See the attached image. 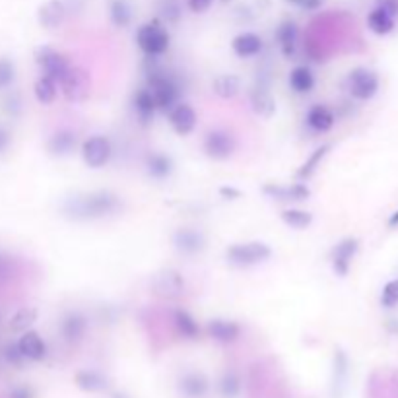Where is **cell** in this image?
I'll return each mask as SVG.
<instances>
[{
    "label": "cell",
    "mask_w": 398,
    "mask_h": 398,
    "mask_svg": "<svg viewBox=\"0 0 398 398\" xmlns=\"http://www.w3.org/2000/svg\"><path fill=\"white\" fill-rule=\"evenodd\" d=\"M381 305L383 307H397L398 305V278L397 280H390L387 286L383 287L381 294Z\"/></svg>",
    "instance_id": "obj_40"
},
{
    "label": "cell",
    "mask_w": 398,
    "mask_h": 398,
    "mask_svg": "<svg viewBox=\"0 0 398 398\" xmlns=\"http://www.w3.org/2000/svg\"><path fill=\"white\" fill-rule=\"evenodd\" d=\"M175 169V164L171 157L167 156V154H162V152H154V154H150L146 159V171L150 177H154V179H167V177H171Z\"/></svg>",
    "instance_id": "obj_24"
},
{
    "label": "cell",
    "mask_w": 398,
    "mask_h": 398,
    "mask_svg": "<svg viewBox=\"0 0 398 398\" xmlns=\"http://www.w3.org/2000/svg\"><path fill=\"white\" fill-rule=\"evenodd\" d=\"M210 389V381L204 373L191 371L185 373L179 379V390L189 398H202Z\"/></svg>",
    "instance_id": "obj_21"
},
{
    "label": "cell",
    "mask_w": 398,
    "mask_h": 398,
    "mask_svg": "<svg viewBox=\"0 0 398 398\" xmlns=\"http://www.w3.org/2000/svg\"><path fill=\"white\" fill-rule=\"evenodd\" d=\"M272 257L270 245L262 241H247V243H234L232 247H227L225 259L232 266L237 269H249L262 264Z\"/></svg>",
    "instance_id": "obj_3"
},
{
    "label": "cell",
    "mask_w": 398,
    "mask_h": 398,
    "mask_svg": "<svg viewBox=\"0 0 398 398\" xmlns=\"http://www.w3.org/2000/svg\"><path fill=\"white\" fill-rule=\"evenodd\" d=\"M169 34L157 20H152L136 31V45L146 57H162L169 49Z\"/></svg>",
    "instance_id": "obj_4"
},
{
    "label": "cell",
    "mask_w": 398,
    "mask_h": 398,
    "mask_svg": "<svg viewBox=\"0 0 398 398\" xmlns=\"http://www.w3.org/2000/svg\"><path fill=\"white\" fill-rule=\"evenodd\" d=\"M322 4V0H305L303 2V10H317Z\"/></svg>",
    "instance_id": "obj_47"
},
{
    "label": "cell",
    "mask_w": 398,
    "mask_h": 398,
    "mask_svg": "<svg viewBox=\"0 0 398 398\" xmlns=\"http://www.w3.org/2000/svg\"><path fill=\"white\" fill-rule=\"evenodd\" d=\"M286 2H290V4H294V6H299V8H301L305 0H286Z\"/></svg>",
    "instance_id": "obj_48"
},
{
    "label": "cell",
    "mask_w": 398,
    "mask_h": 398,
    "mask_svg": "<svg viewBox=\"0 0 398 398\" xmlns=\"http://www.w3.org/2000/svg\"><path fill=\"white\" fill-rule=\"evenodd\" d=\"M360 251V241L355 237H346L338 243L336 247L330 253V260H332V269L336 272V276L344 278L350 272L352 260H354L355 253Z\"/></svg>",
    "instance_id": "obj_11"
},
{
    "label": "cell",
    "mask_w": 398,
    "mask_h": 398,
    "mask_svg": "<svg viewBox=\"0 0 398 398\" xmlns=\"http://www.w3.org/2000/svg\"><path fill=\"white\" fill-rule=\"evenodd\" d=\"M208 336L220 344H232L241 336V327L229 319H212L206 327Z\"/></svg>",
    "instance_id": "obj_16"
},
{
    "label": "cell",
    "mask_w": 398,
    "mask_h": 398,
    "mask_svg": "<svg viewBox=\"0 0 398 398\" xmlns=\"http://www.w3.org/2000/svg\"><path fill=\"white\" fill-rule=\"evenodd\" d=\"M122 200L111 191L74 192L62 200V216L74 222H96L121 214Z\"/></svg>",
    "instance_id": "obj_1"
},
{
    "label": "cell",
    "mask_w": 398,
    "mask_h": 398,
    "mask_svg": "<svg viewBox=\"0 0 398 398\" xmlns=\"http://www.w3.org/2000/svg\"><path fill=\"white\" fill-rule=\"evenodd\" d=\"M173 325L175 329L179 330V334L189 340H197L200 336V327L199 322L194 320L191 313L185 311V309H177L173 313Z\"/></svg>",
    "instance_id": "obj_30"
},
{
    "label": "cell",
    "mask_w": 398,
    "mask_h": 398,
    "mask_svg": "<svg viewBox=\"0 0 398 398\" xmlns=\"http://www.w3.org/2000/svg\"><path fill=\"white\" fill-rule=\"evenodd\" d=\"M235 138L232 132H227L224 129H214L208 132L204 136V152L208 157L224 162L227 157L234 156L235 152Z\"/></svg>",
    "instance_id": "obj_9"
},
{
    "label": "cell",
    "mask_w": 398,
    "mask_h": 398,
    "mask_svg": "<svg viewBox=\"0 0 398 398\" xmlns=\"http://www.w3.org/2000/svg\"><path fill=\"white\" fill-rule=\"evenodd\" d=\"M187 4H189L191 12L202 14V12H206V10L214 4V0H187Z\"/></svg>",
    "instance_id": "obj_42"
},
{
    "label": "cell",
    "mask_w": 398,
    "mask_h": 398,
    "mask_svg": "<svg viewBox=\"0 0 398 398\" xmlns=\"http://www.w3.org/2000/svg\"><path fill=\"white\" fill-rule=\"evenodd\" d=\"M109 16H111L113 26L125 29L132 22V6L129 0H111L109 2Z\"/></svg>",
    "instance_id": "obj_32"
},
{
    "label": "cell",
    "mask_w": 398,
    "mask_h": 398,
    "mask_svg": "<svg viewBox=\"0 0 398 398\" xmlns=\"http://www.w3.org/2000/svg\"><path fill=\"white\" fill-rule=\"evenodd\" d=\"M2 109L12 115V117H16L17 113L22 111V99L17 94H8V96L4 97V101H2Z\"/></svg>",
    "instance_id": "obj_41"
},
{
    "label": "cell",
    "mask_w": 398,
    "mask_h": 398,
    "mask_svg": "<svg viewBox=\"0 0 398 398\" xmlns=\"http://www.w3.org/2000/svg\"><path fill=\"white\" fill-rule=\"evenodd\" d=\"M346 87L350 96L360 101H369L377 96L379 92V76L369 69L357 66L354 69L346 78Z\"/></svg>",
    "instance_id": "obj_5"
},
{
    "label": "cell",
    "mask_w": 398,
    "mask_h": 398,
    "mask_svg": "<svg viewBox=\"0 0 398 398\" xmlns=\"http://www.w3.org/2000/svg\"><path fill=\"white\" fill-rule=\"evenodd\" d=\"M35 62L41 66V70L45 72V76H49L55 82H61L64 78V74L70 70L69 59L62 55V52L55 51L51 47H39L35 51Z\"/></svg>",
    "instance_id": "obj_8"
},
{
    "label": "cell",
    "mask_w": 398,
    "mask_h": 398,
    "mask_svg": "<svg viewBox=\"0 0 398 398\" xmlns=\"http://www.w3.org/2000/svg\"><path fill=\"white\" fill-rule=\"evenodd\" d=\"M62 20H64V6H62V2H59V0H51V2L43 4L41 10H39V22L47 29L59 27L62 24Z\"/></svg>",
    "instance_id": "obj_29"
},
{
    "label": "cell",
    "mask_w": 398,
    "mask_h": 398,
    "mask_svg": "<svg viewBox=\"0 0 398 398\" xmlns=\"http://www.w3.org/2000/svg\"><path fill=\"white\" fill-rule=\"evenodd\" d=\"M35 319H37V309H34V307H22V309H17V311L12 315L8 327L10 330H14V332H26V330L34 325Z\"/></svg>",
    "instance_id": "obj_35"
},
{
    "label": "cell",
    "mask_w": 398,
    "mask_h": 398,
    "mask_svg": "<svg viewBox=\"0 0 398 398\" xmlns=\"http://www.w3.org/2000/svg\"><path fill=\"white\" fill-rule=\"evenodd\" d=\"M74 383L78 385V389L86 390V392H101L109 387V381L104 373L94 371V369H82L76 373Z\"/></svg>",
    "instance_id": "obj_25"
},
{
    "label": "cell",
    "mask_w": 398,
    "mask_h": 398,
    "mask_svg": "<svg viewBox=\"0 0 398 398\" xmlns=\"http://www.w3.org/2000/svg\"><path fill=\"white\" fill-rule=\"evenodd\" d=\"M10 274H12V269H10V262L6 259H0V282L8 280Z\"/></svg>",
    "instance_id": "obj_45"
},
{
    "label": "cell",
    "mask_w": 398,
    "mask_h": 398,
    "mask_svg": "<svg viewBox=\"0 0 398 398\" xmlns=\"http://www.w3.org/2000/svg\"><path fill=\"white\" fill-rule=\"evenodd\" d=\"M220 392L224 398H235L241 392V379L235 371H225L220 379Z\"/></svg>",
    "instance_id": "obj_37"
},
{
    "label": "cell",
    "mask_w": 398,
    "mask_h": 398,
    "mask_svg": "<svg viewBox=\"0 0 398 398\" xmlns=\"http://www.w3.org/2000/svg\"><path fill=\"white\" fill-rule=\"evenodd\" d=\"M132 107H134V113L138 117L140 125L148 127L150 122L154 121V115L157 111L156 99H154V94L148 90V87H140L134 92L132 96Z\"/></svg>",
    "instance_id": "obj_17"
},
{
    "label": "cell",
    "mask_w": 398,
    "mask_h": 398,
    "mask_svg": "<svg viewBox=\"0 0 398 398\" xmlns=\"http://www.w3.org/2000/svg\"><path fill=\"white\" fill-rule=\"evenodd\" d=\"M232 49L239 59H251L262 51V39H260V35L253 34V31H245V34L234 37Z\"/></svg>",
    "instance_id": "obj_22"
},
{
    "label": "cell",
    "mask_w": 398,
    "mask_h": 398,
    "mask_svg": "<svg viewBox=\"0 0 398 398\" xmlns=\"http://www.w3.org/2000/svg\"><path fill=\"white\" fill-rule=\"evenodd\" d=\"M276 39L280 45V51L286 59H292L297 49V39H299V27L292 20H284L276 29Z\"/></svg>",
    "instance_id": "obj_19"
},
{
    "label": "cell",
    "mask_w": 398,
    "mask_h": 398,
    "mask_svg": "<svg viewBox=\"0 0 398 398\" xmlns=\"http://www.w3.org/2000/svg\"><path fill=\"white\" fill-rule=\"evenodd\" d=\"M282 222L287 227H294V229H307L313 224V214L307 210H299V208H287L282 214Z\"/></svg>",
    "instance_id": "obj_34"
},
{
    "label": "cell",
    "mask_w": 398,
    "mask_h": 398,
    "mask_svg": "<svg viewBox=\"0 0 398 398\" xmlns=\"http://www.w3.org/2000/svg\"><path fill=\"white\" fill-rule=\"evenodd\" d=\"M330 146L329 144H325V146L317 148L315 152H313L311 156L307 157V162L299 167V171H297V177L299 179H309L315 171H317V167H319V164L325 159V156L329 154Z\"/></svg>",
    "instance_id": "obj_36"
},
{
    "label": "cell",
    "mask_w": 398,
    "mask_h": 398,
    "mask_svg": "<svg viewBox=\"0 0 398 398\" xmlns=\"http://www.w3.org/2000/svg\"><path fill=\"white\" fill-rule=\"evenodd\" d=\"M17 348L24 355V360H29V362H43L47 355V344L35 330H26L17 340Z\"/></svg>",
    "instance_id": "obj_15"
},
{
    "label": "cell",
    "mask_w": 398,
    "mask_h": 398,
    "mask_svg": "<svg viewBox=\"0 0 398 398\" xmlns=\"http://www.w3.org/2000/svg\"><path fill=\"white\" fill-rule=\"evenodd\" d=\"M262 192L272 200H282V202H301L311 197V191L307 185L295 183V185H276L269 183L262 187Z\"/></svg>",
    "instance_id": "obj_13"
},
{
    "label": "cell",
    "mask_w": 398,
    "mask_h": 398,
    "mask_svg": "<svg viewBox=\"0 0 398 398\" xmlns=\"http://www.w3.org/2000/svg\"><path fill=\"white\" fill-rule=\"evenodd\" d=\"M87 320L86 317L78 311H70L61 322L62 338L70 344H78L82 338L86 336Z\"/></svg>",
    "instance_id": "obj_18"
},
{
    "label": "cell",
    "mask_w": 398,
    "mask_h": 398,
    "mask_svg": "<svg viewBox=\"0 0 398 398\" xmlns=\"http://www.w3.org/2000/svg\"><path fill=\"white\" fill-rule=\"evenodd\" d=\"M290 87L295 94H309L315 87V76H313L311 69L307 66H295L290 72Z\"/></svg>",
    "instance_id": "obj_31"
},
{
    "label": "cell",
    "mask_w": 398,
    "mask_h": 398,
    "mask_svg": "<svg viewBox=\"0 0 398 398\" xmlns=\"http://www.w3.org/2000/svg\"><path fill=\"white\" fill-rule=\"evenodd\" d=\"M169 115V125L179 136H189L194 127H197V111L192 109V105L185 104V101H177V104L167 111Z\"/></svg>",
    "instance_id": "obj_12"
},
{
    "label": "cell",
    "mask_w": 398,
    "mask_h": 398,
    "mask_svg": "<svg viewBox=\"0 0 398 398\" xmlns=\"http://www.w3.org/2000/svg\"><path fill=\"white\" fill-rule=\"evenodd\" d=\"M389 224H390V225H397V224H398V212H397V214H395V216L390 218Z\"/></svg>",
    "instance_id": "obj_49"
},
{
    "label": "cell",
    "mask_w": 398,
    "mask_h": 398,
    "mask_svg": "<svg viewBox=\"0 0 398 398\" xmlns=\"http://www.w3.org/2000/svg\"><path fill=\"white\" fill-rule=\"evenodd\" d=\"M251 107L253 111L257 113L259 117L262 119H270L274 111H276V101H274V97L270 94V90L266 86H255L251 92Z\"/></svg>",
    "instance_id": "obj_23"
},
{
    "label": "cell",
    "mask_w": 398,
    "mask_h": 398,
    "mask_svg": "<svg viewBox=\"0 0 398 398\" xmlns=\"http://www.w3.org/2000/svg\"><path fill=\"white\" fill-rule=\"evenodd\" d=\"M159 12H162V16L169 24H177L181 20V4H179V0H164L159 4Z\"/></svg>",
    "instance_id": "obj_39"
},
{
    "label": "cell",
    "mask_w": 398,
    "mask_h": 398,
    "mask_svg": "<svg viewBox=\"0 0 398 398\" xmlns=\"http://www.w3.org/2000/svg\"><path fill=\"white\" fill-rule=\"evenodd\" d=\"M154 59H156V57H148L146 69H144V74H146L148 80V90L154 94L157 109L167 113L179 101L181 90H179V84H177L164 69L157 66Z\"/></svg>",
    "instance_id": "obj_2"
},
{
    "label": "cell",
    "mask_w": 398,
    "mask_h": 398,
    "mask_svg": "<svg viewBox=\"0 0 398 398\" xmlns=\"http://www.w3.org/2000/svg\"><path fill=\"white\" fill-rule=\"evenodd\" d=\"M377 6H381L385 8L389 14L397 17L398 16V0H379V4Z\"/></svg>",
    "instance_id": "obj_43"
},
{
    "label": "cell",
    "mask_w": 398,
    "mask_h": 398,
    "mask_svg": "<svg viewBox=\"0 0 398 398\" xmlns=\"http://www.w3.org/2000/svg\"><path fill=\"white\" fill-rule=\"evenodd\" d=\"M222 2H229V0H222Z\"/></svg>",
    "instance_id": "obj_51"
},
{
    "label": "cell",
    "mask_w": 398,
    "mask_h": 398,
    "mask_svg": "<svg viewBox=\"0 0 398 398\" xmlns=\"http://www.w3.org/2000/svg\"><path fill=\"white\" fill-rule=\"evenodd\" d=\"M113 154V146L107 136L96 134V136H90L84 140L82 144V159L90 169H101L105 165L109 164Z\"/></svg>",
    "instance_id": "obj_7"
},
{
    "label": "cell",
    "mask_w": 398,
    "mask_h": 398,
    "mask_svg": "<svg viewBox=\"0 0 398 398\" xmlns=\"http://www.w3.org/2000/svg\"><path fill=\"white\" fill-rule=\"evenodd\" d=\"M212 90L222 99H234L241 92V78L235 74H222L212 82Z\"/></svg>",
    "instance_id": "obj_28"
},
{
    "label": "cell",
    "mask_w": 398,
    "mask_h": 398,
    "mask_svg": "<svg viewBox=\"0 0 398 398\" xmlns=\"http://www.w3.org/2000/svg\"><path fill=\"white\" fill-rule=\"evenodd\" d=\"M367 26H369L373 34L387 35L395 29V16L389 14L385 8H381V6H375L367 16Z\"/></svg>",
    "instance_id": "obj_27"
},
{
    "label": "cell",
    "mask_w": 398,
    "mask_h": 398,
    "mask_svg": "<svg viewBox=\"0 0 398 398\" xmlns=\"http://www.w3.org/2000/svg\"><path fill=\"white\" fill-rule=\"evenodd\" d=\"M220 194H222L224 199L235 200L241 197V191H237V189H234V187H222V189H220Z\"/></svg>",
    "instance_id": "obj_44"
},
{
    "label": "cell",
    "mask_w": 398,
    "mask_h": 398,
    "mask_svg": "<svg viewBox=\"0 0 398 398\" xmlns=\"http://www.w3.org/2000/svg\"><path fill=\"white\" fill-rule=\"evenodd\" d=\"M62 96L69 99L70 104H82L90 97L92 92V80L86 70L80 66H70V70L64 74V78L59 82Z\"/></svg>",
    "instance_id": "obj_6"
},
{
    "label": "cell",
    "mask_w": 398,
    "mask_h": 398,
    "mask_svg": "<svg viewBox=\"0 0 398 398\" xmlns=\"http://www.w3.org/2000/svg\"><path fill=\"white\" fill-rule=\"evenodd\" d=\"M34 94L37 97V101L43 105H51L55 99H57V94H59V86L57 82L49 76H41V78L35 82Z\"/></svg>",
    "instance_id": "obj_33"
},
{
    "label": "cell",
    "mask_w": 398,
    "mask_h": 398,
    "mask_svg": "<svg viewBox=\"0 0 398 398\" xmlns=\"http://www.w3.org/2000/svg\"><path fill=\"white\" fill-rule=\"evenodd\" d=\"M111 398H129V397H127V395H122V392H115Z\"/></svg>",
    "instance_id": "obj_50"
},
{
    "label": "cell",
    "mask_w": 398,
    "mask_h": 398,
    "mask_svg": "<svg viewBox=\"0 0 398 398\" xmlns=\"http://www.w3.org/2000/svg\"><path fill=\"white\" fill-rule=\"evenodd\" d=\"M14 80H16V66H14V62L6 59V57H2L0 59V90H8L14 84Z\"/></svg>",
    "instance_id": "obj_38"
},
{
    "label": "cell",
    "mask_w": 398,
    "mask_h": 398,
    "mask_svg": "<svg viewBox=\"0 0 398 398\" xmlns=\"http://www.w3.org/2000/svg\"><path fill=\"white\" fill-rule=\"evenodd\" d=\"M8 144H10L8 132H6L4 129H0V152H2V150H6V148H8Z\"/></svg>",
    "instance_id": "obj_46"
},
{
    "label": "cell",
    "mask_w": 398,
    "mask_h": 398,
    "mask_svg": "<svg viewBox=\"0 0 398 398\" xmlns=\"http://www.w3.org/2000/svg\"><path fill=\"white\" fill-rule=\"evenodd\" d=\"M156 287L162 295L175 297V295H181V292L185 290V280H183L179 272L165 270V272H162V274L157 276Z\"/></svg>",
    "instance_id": "obj_26"
},
{
    "label": "cell",
    "mask_w": 398,
    "mask_h": 398,
    "mask_svg": "<svg viewBox=\"0 0 398 398\" xmlns=\"http://www.w3.org/2000/svg\"><path fill=\"white\" fill-rule=\"evenodd\" d=\"M76 146H78V136H76V132L69 129H59L57 132H52L51 138L47 140V150L55 157L70 156L76 150Z\"/></svg>",
    "instance_id": "obj_14"
},
{
    "label": "cell",
    "mask_w": 398,
    "mask_h": 398,
    "mask_svg": "<svg viewBox=\"0 0 398 398\" xmlns=\"http://www.w3.org/2000/svg\"><path fill=\"white\" fill-rule=\"evenodd\" d=\"M206 235L200 229H194V227H181L173 234V247L181 255H187V257H194V255H200V253L206 249Z\"/></svg>",
    "instance_id": "obj_10"
},
{
    "label": "cell",
    "mask_w": 398,
    "mask_h": 398,
    "mask_svg": "<svg viewBox=\"0 0 398 398\" xmlns=\"http://www.w3.org/2000/svg\"><path fill=\"white\" fill-rule=\"evenodd\" d=\"M305 121L309 125V129L315 130V132H329V130L334 127L336 117H334V113H332L330 107H327V105L322 104H317L313 105L311 109L307 111Z\"/></svg>",
    "instance_id": "obj_20"
}]
</instances>
